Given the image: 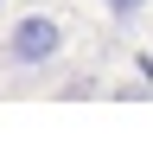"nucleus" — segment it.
Returning a JSON list of instances; mask_svg holds the SVG:
<instances>
[{"label": "nucleus", "instance_id": "1", "mask_svg": "<svg viewBox=\"0 0 153 147\" xmlns=\"http://www.w3.org/2000/svg\"><path fill=\"white\" fill-rule=\"evenodd\" d=\"M57 51H64V26L45 19V13H26V19L7 32V58L13 64H51Z\"/></svg>", "mask_w": 153, "mask_h": 147}, {"label": "nucleus", "instance_id": "2", "mask_svg": "<svg viewBox=\"0 0 153 147\" xmlns=\"http://www.w3.org/2000/svg\"><path fill=\"white\" fill-rule=\"evenodd\" d=\"M102 7L115 13V19H134V13H140V7H147V0H102Z\"/></svg>", "mask_w": 153, "mask_h": 147}]
</instances>
